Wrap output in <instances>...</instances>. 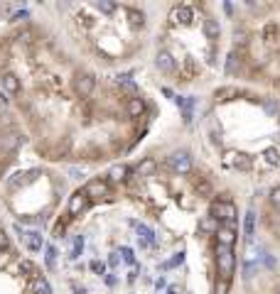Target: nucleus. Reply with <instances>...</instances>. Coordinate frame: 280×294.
Here are the masks:
<instances>
[{
	"label": "nucleus",
	"mask_w": 280,
	"mask_h": 294,
	"mask_svg": "<svg viewBox=\"0 0 280 294\" xmlns=\"http://www.w3.org/2000/svg\"><path fill=\"white\" fill-rule=\"evenodd\" d=\"M226 289H229V279H224L221 284H216V294H226Z\"/></svg>",
	"instance_id": "58836bf2"
},
{
	"label": "nucleus",
	"mask_w": 280,
	"mask_h": 294,
	"mask_svg": "<svg viewBox=\"0 0 280 294\" xmlns=\"http://www.w3.org/2000/svg\"><path fill=\"white\" fill-rule=\"evenodd\" d=\"M138 238H140L143 245H150V243H155V233L150 231L148 226H143V223H140V226H138Z\"/></svg>",
	"instance_id": "aec40b11"
},
{
	"label": "nucleus",
	"mask_w": 280,
	"mask_h": 294,
	"mask_svg": "<svg viewBox=\"0 0 280 294\" xmlns=\"http://www.w3.org/2000/svg\"><path fill=\"white\" fill-rule=\"evenodd\" d=\"M0 86H3V91L5 93H10V96H15V93H20V79H18V74H13V71H5L3 76H0Z\"/></svg>",
	"instance_id": "6e6552de"
},
{
	"label": "nucleus",
	"mask_w": 280,
	"mask_h": 294,
	"mask_svg": "<svg viewBox=\"0 0 280 294\" xmlns=\"http://www.w3.org/2000/svg\"><path fill=\"white\" fill-rule=\"evenodd\" d=\"M204 35L206 39H219V35H221V27H219V22L214 18H206L204 20Z\"/></svg>",
	"instance_id": "a211bd4d"
},
{
	"label": "nucleus",
	"mask_w": 280,
	"mask_h": 294,
	"mask_svg": "<svg viewBox=\"0 0 280 294\" xmlns=\"http://www.w3.org/2000/svg\"><path fill=\"white\" fill-rule=\"evenodd\" d=\"M216 267L224 279L234 275V267H236V257H234V248H226V245H216Z\"/></svg>",
	"instance_id": "f257e3e1"
},
{
	"label": "nucleus",
	"mask_w": 280,
	"mask_h": 294,
	"mask_svg": "<svg viewBox=\"0 0 280 294\" xmlns=\"http://www.w3.org/2000/svg\"><path fill=\"white\" fill-rule=\"evenodd\" d=\"M91 267L96 270V272H101V275H103V265H101V262H91Z\"/></svg>",
	"instance_id": "a19ab883"
},
{
	"label": "nucleus",
	"mask_w": 280,
	"mask_h": 294,
	"mask_svg": "<svg viewBox=\"0 0 280 294\" xmlns=\"http://www.w3.org/2000/svg\"><path fill=\"white\" fill-rule=\"evenodd\" d=\"M155 66L162 74H172L175 71V56L170 54L167 49H160V52L155 54Z\"/></svg>",
	"instance_id": "0eeeda50"
},
{
	"label": "nucleus",
	"mask_w": 280,
	"mask_h": 294,
	"mask_svg": "<svg viewBox=\"0 0 280 294\" xmlns=\"http://www.w3.org/2000/svg\"><path fill=\"white\" fill-rule=\"evenodd\" d=\"M155 169H157V162L152 160V157H145V160H140V165L135 167V174L140 177V179H148L155 174Z\"/></svg>",
	"instance_id": "f8f14e48"
},
{
	"label": "nucleus",
	"mask_w": 280,
	"mask_h": 294,
	"mask_svg": "<svg viewBox=\"0 0 280 294\" xmlns=\"http://www.w3.org/2000/svg\"><path fill=\"white\" fill-rule=\"evenodd\" d=\"M121 255H123V260H126L128 265H133V262H135V255H133L131 248H123V250H121Z\"/></svg>",
	"instance_id": "f704fd0d"
},
{
	"label": "nucleus",
	"mask_w": 280,
	"mask_h": 294,
	"mask_svg": "<svg viewBox=\"0 0 280 294\" xmlns=\"http://www.w3.org/2000/svg\"><path fill=\"white\" fill-rule=\"evenodd\" d=\"M126 113H128V118H143V113H145V101H143L140 96L128 98V103H126Z\"/></svg>",
	"instance_id": "9d476101"
},
{
	"label": "nucleus",
	"mask_w": 280,
	"mask_h": 294,
	"mask_svg": "<svg viewBox=\"0 0 280 294\" xmlns=\"http://www.w3.org/2000/svg\"><path fill=\"white\" fill-rule=\"evenodd\" d=\"M275 32H278V25H268L265 30H263V37H265V42H273V37H275Z\"/></svg>",
	"instance_id": "7c9ffc66"
},
{
	"label": "nucleus",
	"mask_w": 280,
	"mask_h": 294,
	"mask_svg": "<svg viewBox=\"0 0 280 294\" xmlns=\"http://www.w3.org/2000/svg\"><path fill=\"white\" fill-rule=\"evenodd\" d=\"M239 64H241V61H239L236 52H231V54H229V59H226V74H236V71H239Z\"/></svg>",
	"instance_id": "b1692460"
},
{
	"label": "nucleus",
	"mask_w": 280,
	"mask_h": 294,
	"mask_svg": "<svg viewBox=\"0 0 280 294\" xmlns=\"http://www.w3.org/2000/svg\"><path fill=\"white\" fill-rule=\"evenodd\" d=\"M211 191H214L211 182H206V179H199V182H197V194H199V196H211Z\"/></svg>",
	"instance_id": "393cba45"
},
{
	"label": "nucleus",
	"mask_w": 280,
	"mask_h": 294,
	"mask_svg": "<svg viewBox=\"0 0 280 294\" xmlns=\"http://www.w3.org/2000/svg\"><path fill=\"white\" fill-rule=\"evenodd\" d=\"M20 270H22V272H27V275H32L35 279H37V267H35L30 260H22V262H20Z\"/></svg>",
	"instance_id": "c85d7f7f"
},
{
	"label": "nucleus",
	"mask_w": 280,
	"mask_h": 294,
	"mask_svg": "<svg viewBox=\"0 0 280 294\" xmlns=\"http://www.w3.org/2000/svg\"><path fill=\"white\" fill-rule=\"evenodd\" d=\"M27 18H30V13H27V10H22V13H15V15H13V22H25Z\"/></svg>",
	"instance_id": "4c0bfd02"
},
{
	"label": "nucleus",
	"mask_w": 280,
	"mask_h": 294,
	"mask_svg": "<svg viewBox=\"0 0 280 294\" xmlns=\"http://www.w3.org/2000/svg\"><path fill=\"white\" fill-rule=\"evenodd\" d=\"M96 89V76L91 71H76L74 74V91L81 98H89Z\"/></svg>",
	"instance_id": "7ed1b4c3"
},
{
	"label": "nucleus",
	"mask_w": 280,
	"mask_h": 294,
	"mask_svg": "<svg viewBox=\"0 0 280 294\" xmlns=\"http://www.w3.org/2000/svg\"><path fill=\"white\" fill-rule=\"evenodd\" d=\"M278 294H280V289H278Z\"/></svg>",
	"instance_id": "37998d69"
},
{
	"label": "nucleus",
	"mask_w": 280,
	"mask_h": 294,
	"mask_svg": "<svg viewBox=\"0 0 280 294\" xmlns=\"http://www.w3.org/2000/svg\"><path fill=\"white\" fill-rule=\"evenodd\" d=\"M243 233H246V240H251L256 233V213L253 211H246V216H243Z\"/></svg>",
	"instance_id": "f3484780"
},
{
	"label": "nucleus",
	"mask_w": 280,
	"mask_h": 294,
	"mask_svg": "<svg viewBox=\"0 0 280 294\" xmlns=\"http://www.w3.org/2000/svg\"><path fill=\"white\" fill-rule=\"evenodd\" d=\"M126 174H128V167H123V165H118V167H113L111 169V179L113 182H123V179H126Z\"/></svg>",
	"instance_id": "bb28decb"
},
{
	"label": "nucleus",
	"mask_w": 280,
	"mask_h": 294,
	"mask_svg": "<svg viewBox=\"0 0 280 294\" xmlns=\"http://www.w3.org/2000/svg\"><path fill=\"white\" fill-rule=\"evenodd\" d=\"M216 238H219V245L234 248V240H236V231H234L231 226H226V228H221V231L216 233Z\"/></svg>",
	"instance_id": "dca6fc26"
},
{
	"label": "nucleus",
	"mask_w": 280,
	"mask_h": 294,
	"mask_svg": "<svg viewBox=\"0 0 280 294\" xmlns=\"http://www.w3.org/2000/svg\"><path fill=\"white\" fill-rule=\"evenodd\" d=\"M265 110H268L270 115H278V110H280L278 101H273V98H270V101H265Z\"/></svg>",
	"instance_id": "72a5a7b5"
},
{
	"label": "nucleus",
	"mask_w": 280,
	"mask_h": 294,
	"mask_svg": "<svg viewBox=\"0 0 280 294\" xmlns=\"http://www.w3.org/2000/svg\"><path fill=\"white\" fill-rule=\"evenodd\" d=\"M20 145H25V135H20V132H8V135H3V140H0V147L8 150V152L18 150Z\"/></svg>",
	"instance_id": "9b49d317"
},
{
	"label": "nucleus",
	"mask_w": 280,
	"mask_h": 294,
	"mask_svg": "<svg viewBox=\"0 0 280 294\" xmlns=\"http://www.w3.org/2000/svg\"><path fill=\"white\" fill-rule=\"evenodd\" d=\"M69 174H72L74 179H81V177H84V172H79V169H69Z\"/></svg>",
	"instance_id": "ea45409f"
},
{
	"label": "nucleus",
	"mask_w": 280,
	"mask_h": 294,
	"mask_svg": "<svg viewBox=\"0 0 280 294\" xmlns=\"http://www.w3.org/2000/svg\"><path fill=\"white\" fill-rule=\"evenodd\" d=\"M89 203H91V199H89L86 189H84V191H74V194L69 196V213H72V216H79L81 211L89 208Z\"/></svg>",
	"instance_id": "39448f33"
},
{
	"label": "nucleus",
	"mask_w": 280,
	"mask_h": 294,
	"mask_svg": "<svg viewBox=\"0 0 280 294\" xmlns=\"http://www.w3.org/2000/svg\"><path fill=\"white\" fill-rule=\"evenodd\" d=\"M256 270H258V265H256V262H246V267H243V277H246V279H251V277L256 275Z\"/></svg>",
	"instance_id": "2f4dec72"
},
{
	"label": "nucleus",
	"mask_w": 280,
	"mask_h": 294,
	"mask_svg": "<svg viewBox=\"0 0 280 294\" xmlns=\"http://www.w3.org/2000/svg\"><path fill=\"white\" fill-rule=\"evenodd\" d=\"M209 216H214L216 220L234 223V218L239 216V211H236L234 201H214V203H211V211H209Z\"/></svg>",
	"instance_id": "20e7f679"
},
{
	"label": "nucleus",
	"mask_w": 280,
	"mask_h": 294,
	"mask_svg": "<svg viewBox=\"0 0 280 294\" xmlns=\"http://www.w3.org/2000/svg\"><path fill=\"white\" fill-rule=\"evenodd\" d=\"M234 42H236L239 47H246V42H248V32H246V30H236V32H234Z\"/></svg>",
	"instance_id": "c756f323"
},
{
	"label": "nucleus",
	"mask_w": 280,
	"mask_h": 294,
	"mask_svg": "<svg viewBox=\"0 0 280 294\" xmlns=\"http://www.w3.org/2000/svg\"><path fill=\"white\" fill-rule=\"evenodd\" d=\"M167 167L175 174H189L192 172V155L187 150H177L167 157Z\"/></svg>",
	"instance_id": "f03ea898"
},
{
	"label": "nucleus",
	"mask_w": 280,
	"mask_h": 294,
	"mask_svg": "<svg viewBox=\"0 0 280 294\" xmlns=\"http://www.w3.org/2000/svg\"><path fill=\"white\" fill-rule=\"evenodd\" d=\"M221 228H219V220L214 218V216H204V218H199V233H204V236H216Z\"/></svg>",
	"instance_id": "ddd939ff"
},
{
	"label": "nucleus",
	"mask_w": 280,
	"mask_h": 294,
	"mask_svg": "<svg viewBox=\"0 0 280 294\" xmlns=\"http://www.w3.org/2000/svg\"><path fill=\"white\" fill-rule=\"evenodd\" d=\"M22 240H25V245L32 250V253H39L42 250V236H39L37 231H27V233H22Z\"/></svg>",
	"instance_id": "2eb2a0df"
},
{
	"label": "nucleus",
	"mask_w": 280,
	"mask_h": 294,
	"mask_svg": "<svg viewBox=\"0 0 280 294\" xmlns=\"http://www.w3.org/2000/svg\"><path fill=\"white\" fill-rule=\"evenodd\" d=\"M268 201H270V206H273V208H278V211H280V184H278V186H273V189L268 191Z\"/></svg>",
	"instance_id": "a878e982"
},
{
	"label": "nucleus",
	"mask_w": 280,
	"mask_h": 294,
	"mask_svg": "<svg viewBox=\"0 0 280 294\" xmlns=\"http://www.w3.org/2000/svg\"><path fill=\"white\" fill-rule=\"evenodd\" d=\"M54 260H57V250L49 245V248H47V265L52 267V265H54Z\"/></svg>",
	"instance_id": "c9c22d12"
},
{
	"label": "nucleus",
	"mask_w": 280,
	"mask_h": 294,
	"mask_svg": "<svg viewBox=\"0 0 280 294\" xmlns=\"http://www.w3.org/2000/svg\"><path fill=\"white\" fill-rule=\"evenodd\" d=\"M167 294H177V289H175V287H170V292Z\"/></svg>",
	"instance_id": "79ce46f5"
},
{
	"label": "nucleus",
	"mask_w": 280,
	"mask_h": 294,
	"mask_svg": "<svg viewBox=\"0 0 280 294\" xmlns=\"http://www.w3.org/2000/svg\"><path fill=\"white\" fill-rule=\"evenodd\" d=\"M84 250V238H76L74 243V253H72V257H79V253Z\"/></svg>",
	"instance_id": "e433bc0d"
},
{
	"label": "nucleus",
	"mask_w": 280,
	"mask_h": 294,
	"mask_svg": "<svg viewBox=\"0 0 280 294\" xmlns=\"http://www.w3.org/2000/svg\"><path fill=\"white\" fill-rule=\"evenodd\" d=\"M118 86H121L123 91H128V93H131V98H133V96H138V86L133 84V81L128 79V76H118Z\"/></svg>",
	"instance_id": "4be33fe9"
},
{
	"label": "nucleus",
	"mask_w": 280,
	"mask_h": 294,
	"mask_svg": "<svg viewBox=\"0 0 280 294\" xmlns=\"http://www.w3.org/2000/svg\"><path fill=\"white\" fill-rule=\"evenodd\" d=\"M96 10L103 13V15H113L116 13V3H111V0H98L96 3Z\"/></svg>",
	"instance_id": "5701e85b"
},
{
	"label": "nucleus",
	"mask_w": 280,
	"mask_h": 294,
	"mask_svg": "<svg viewBox=\"0 0 280 294\" xmlns=\"http://www.w3.org/2000/svg\"><path fill=\"white\" fill-rule=\"evenodd\" d=\"M32 292L35 294H52V287H49V282H47L44 277H37L35 284H32Z\"/></svg>",
	"instance_id": "412c9836"
},
{
	"label": "nucleus",
	"mask_w": 280,
	"mask_h": 294,
	"mask_svg": "<svg viewBox=\"0 0 280 294\" xmlns=\"http://www.w3.org/2000/svg\"><path fill=\"white\" fill-rule=\"evenodd\" d=\"M86 194H89V199L106 196V194H108V184L101 182V179H93V182H89V186H86Z\"/></svg>",
	"instance_id": "4468645a"
},
{
	"label": "nucleus",
	"mask_w": 280,
	"mask_h": 294,
	"mask_svg": "<svg viewBox=\"0 0 280 294\" xmlns=\"http://www.w3.org/2000/svg\"><path fill=\"white\" fill-rule=\"evenodd\" d=\"M263 157H265V162H268V165H280V150L278 147H265V150H263Z\"/></svg>",
	"instance_id": "6ab92c4d"
},
{
	"label": "nucleus",
	"mask_w": 280,
	"mask_h": 294,
	"mask_svg": "<svg viewBox=\"0 0 280 294\" xmlns=\"http://www.w3.org/2000/svg\"><path fill=\"white\" fill-rule=\"evenodd\" d=\"M128 20H131L133 27H143V13H138L135 8H131V10H128Z\"/></svg>",
	"instance_id": "cd10ccee"
},
{
	"label": "nucleus",
	"mask_w": 280,
	"mask_h": 294,
	"mask_svg": "<svg viewBox=\"0 0 280 294\" xmlns=\"http://www.w3.org/2000/svg\"><path fill=\"white\" fill-rule=\"evenodd\" d=\"M224 165L236 167V169H241V172H248V169H251V160H248V155H243V152H229Z\"/></svg>",
	"instance_id": "423d86ee"
},
{
	"label": "nucleus",
	"mask_w": 280,
	"mask_h": 294,
	"mask_svg": "<svg viewBox=\"0 0 280 294\" xmlns=\"http://www.w3.org/2000/svg\"><path fill=\"white\" fill-rule=\"evenodd\" d=\"M192 18H194V13H192V8H187V5H177V8L172 10V15H170V20H172L175 25H192Z\"/></svg>",
	"instance_id": "1a4fd4ad"
},
{
	"label": "nucleus",
	"mask_w": 280,
	"mask_h": 294,
	"mask_svg": "<svg viewBox=\"0 0 280 294\" xmlns=\"http://www.w3.org/2000/svg\"><path fill=\"white\" fill-rule=\"evenodd\" d=\"M0 250H3V253H5V250H10V236H8L3 228H0Z\"/></svg>",
	"instance_id": "473e14b6"
}]
</instances>
